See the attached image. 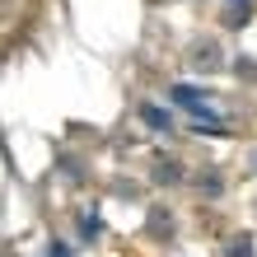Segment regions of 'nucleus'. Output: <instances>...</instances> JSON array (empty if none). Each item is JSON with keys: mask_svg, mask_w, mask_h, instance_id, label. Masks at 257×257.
I'll return each mask as SVG.
<instances>
[{"mask_svg": "<svg viewBox=\"0 0 257 257\" xmlns=\"http://www.w3.org/2000/svg\"><path fill=\"white\" fill-rule=\"evenodd\" d=\"M229 257H248V238H238V243H234V252Z\"/></svg>", "mask_w": 257, "mask_h": 257, "instance_id": "f257e3e1", "label": "nucleus"}]
</instances>
